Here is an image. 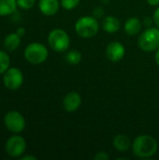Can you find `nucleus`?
Returning <instances> with one entry per match:
<instances>
[{"label": "nucleus", "mask_w": 159, "mask_h": 160, "mask_svg": "<svg viewBox=\"0 0 159 160\" xmlns=\"http://www.w3.org/2000/svg\"><path fill=\"white\" fill-rule=\"evenodd\" d=\"M157 141L150 135L138 136L132 144L134 155L141 158H149L153 157L157 153Z\"/></svg>", "instance_id": "1"}, {"label": "nucleus", "mask_w": 159, "mask_h": 160, "mask_svg": "<svg viewBox=\"0 0 159 160\" xmlns=\"http://www.w3.org/2000/svg\"><path fill=\"white\" fill-rule=\"evenodd\" d=\"M48 49L41 43L33 42L26 46L24 49V58L32 65H39L46 61L48 58Z\"/></svg>", "instance_id": "2"}, {"label": "nucleus", "mask_w": 159, "mask_h": 160, "mask_svg": "<svg viewBox=\"0 0 159 160\" xmlns=\"http://www.w3.org/2000/svg\"><path fill=\"white\" fill-rule=\"evenodd\" d=\"M99 29L98 22L96 18L90 16H84L80 18L75 24L76 33L82 38H93L95 37Z\"/></svg>", "instance_id": "3"}, {"label": "nucleus", "mask_w": 159, "mask_h": 160, "mask_svg": "<svg viewBox=\"0 0 159 160\" xmlns=\"http://www.w3.org/2000/svg\"><path fill=\"white\" fill-rule=\"evenodd\" d=\"M49 45L55 52H65L68 49L70 44V39L67 33L63 29H53L51 31L48 37Z\"/></svg>", "instance_id": "4"}, {"label": "nucleus", "mask_w": 159, "mask_h": 160, "mask_svg": "<svg viewBox=\"0 0 159 160\" xmlns=\"http://www.w3.org/2000/svg\"><path fill=\"white\" fill-rule=\"evenodd\" d=\"M139 46L145 52H153L159 48V29L150 27L139 38Z\"/></svg>", "instance_id": "5"}, {"label": "nucleus", "mask_w": 159, "mask_h": 160, "mask_svg": "<svg viewBox=\"0 0 159 160\" xmlns=\"http://www.w3.org/2000/svg\"><path fill=\"white\" fill-rule=\"evenodd\" d=\"M4 124L7 130L12 133H21L25 128V119L23 115L17 111L8 112L4 117Z\"/></svg>", "instance_id": "6"}, {"label": "nucleus", "mask_w": 159, "mask_h": 160, "mask_svg": "<svg viewBox=\"0 0 159 160\" xmlns=\"http://www.w3.org/2000/svg\"><path fill=\"white\" fill-rule=\"evenodd\" d=\"M23 82V74L18 68H9L3 74V83L9 90L19 89Z\"/></svg>", "instance_id": "7"}, {"label": "nucleus", "mask_w": 159, "mask_h": 160, "mask_svg": "<svg viewBox=\"0 0 159 160\" xmlns=\"http://www.w3.org/2000/svg\"><path fill=\"white\" fill-rule=\"evenodd\" d=\"M26 149V142L22 136H11L6 143V152L11 158H20Z\"/></svg>", "instance_id": "8"}, {"label": "nucleus", "mask_w": 159, "mask_h": 160, "mask_svg": "<svg viewBox=\"0 0 159 160\" xmlns=\"http://www.w3.org/2000/svg\"><path fill=\"white\" fill-rule=\"evenodd\" d=\"M125 47L122 43L118 41L111 42L107 49H106V55L108 59L112 62H119L121 59H123L125 55Z\"/></svg>", "instance_id": "9"}, {"label": "nucleus", "mask_w": 159, "mask_h": 160, "mask_svg": "<svg viewBox=\"0 0 159 160\" xmlns=\"http://www.w3.org/2000/svg\"><path fill=\"white\" fill-rule=\"evenodd\" d=\"M81 103H82V98L77 92H70L67 94L63 100V105L65 110L69 112L77 111Z\"/></svg>", "instance_id": "10"}, {"label": "nucleus", "mask_w": 159, "mask_h": 160, "mask_svg": "<svg viewBox=\"0 0 159 160\" xmlns=\"http://www.w3.org/2000/svg\"><path fill=\"white\" fill-rule=\"evenodd\" d=\"M38 8L41 13L46 16L54 15L59 9V1L58 0H39Z\"/></svg>", "instance_id": "11"}, {"label": "nucleus", "mask_w": 159, "mask_h": 160, "mask_svg": "<svg viewBox=\"0 0 159 160\" xmlns=\"http://www.w3.org/2000/svg\"><path fill=\"white\" fill-rule=\"evenodd\" d=\"M102 27L108 33H115L120 29V22L114 16H107L103 20Z\"/></svg>", "instance_id": "12"}, {"label": "nucleus", "mask_w": 159, "mask_h": 160, "mask_svg": "<svg viewBox=\"0 0 159 160\" xmlns=\"http://www.w3.org/2000/svg\"><path fill=\"white\" fill-rule=\"evenodd\" d=\"M142 29V22L138 18L132 17L128 19L125 23V30L127 35L134 36L137 35Z\"/></svg>", "instance_id": "13"}, {"label": "nucleus", "mask_w": 159, "mask_h": 160, "mask_svg": "<svg viewBox=\"0 0 159 160\" xmlns=\"http://www.w3.org/2000/svg\"><path fill=\"white\" fill-rule=\"evenodd\" d=\"M130 141L127 135L119 134L113 139V146L120 152H126L130 147Z\"/></svg>", "instance_id": "14"}, {"label": "nucleus", "mask_w": 159, "mask_h": 160, "mask_svg": "<svg viewBox=\"0 0 159 160\" xmlns=\"http://www.w3.org/2000/svg\"><path fill=\"white\" fill-rule=\"evenodd\" d=\"M17 0H0V16H7L15 12Z\"/></svg>", "instance_id": "15"}, {"label": "nucleus", "mask_w": 159, "mask_h": 160, "mask_svg": "<svg viewBox=\"0 0 159 160\" xmlns=\"http://www.w3.org/2000/svg\"><path fill=\"white\" fill-rule=\"evenodd\" d=\"M21 44V37L17 33L8 34L4 39V45L8 51H15Z\"/></svg>", "instance_id": "16"}, {"label": "nucleus", "mask_w": 159, "mask_h": 160, "mask_svg": "<svg viewBox=\"0 0 159 160\" xmlns=\"http://www.w3.org/2000/svg\"><path fill=\"white\" fill-rule=\"evenodd\" d=\"M10 66V58L8 56V54L0 50V75L4 74Z\"/></svg>", "instance_id": "17"}, {"label": "nucleus", "mask_w": 159, "mask_h": 160, "mask_svg": "<svg viewBox=\"0 0 159 160\" xmlns=\"http://www.w3.org/2000/svg\"><path fill=\"white\" fill-rule=\"evenodd\" d=\"M66 60L70 65H78L82 60V53L78 51H69L66 55Z\"/></svg>", "instance_id": "18"}, {"label": "nucleus", "mask_w": 159, "mask_h": 160, "mask_svg": "<svg viewBox=\"0 0 159 160\" xmlns=\"http://www.w3.org/2000/svg\"><path fill=\"white\" fill-rule=\"evenodd\" d=\"M36 0H17V5L22 9H30L34 7Z\"/></svg>", "instance_id": "19"}, {"label": "nucleus", "mask_w": 159, "mask_h": 160, "mask_svg": "<svg viewBox=\"0 0 159 160\" xmlns=\"http://www.w3.org/2000/svg\"><path fill=\"white\" fill-rule=\"evenodd\" d=\"M80 3V0H61V4L65 9L70 10L75 8Z\"/></svg>", "instance_id": "20"}, {"label": "nucleus", "mask_w": 159, "mask_h": 160, "mask_svg": "<svg viewBox=\"0 0 159 160\" xmlns=\"http://www.w3.org/2000/svg\"><path fill=\"white\" fill-rule=\"evenodd\" d=\"M95 159L96 160H109L110 159V157L108 156L107 153L105 152H98L96 154L95 156Z\"/></svg>", "instance_id": "21"}, {"label": "nucleus", "mask_w": 159, "mask_h": 160, "mask_svg": "<svg viewBox=\"0 0 159 160\" xmlns=\"http://www.w3.org/2000/svg\"><path fill=\"white\" fill-rule=\"evenodd\" d=\"M154 22H155V23L159 27V8L155 11V14H154Z\"/></svg>", "instance_id": "22"}, {"label": "nucleus", "mask_w": 159, "mask_h": 160, "mask_svg": "<svg viewBox=\"0 0 159 160\" xmlns=\"http://www.w3.org/2000/svg\"><path fill=\"white\" fill-rule=\"evenodd\" d=\"M16 33L22 38V37L24 36V34H25V28H23V27H19V28H17Z\"/></svg>", "instance_id": "23"}, {"label": "nucleus", "mask_w": 159, "mask_h": 160, "mask_svg": "<svg viewBox=\"0 0 159 160\" xmlns=\"http://www.w3.org/2000/svg\"><path fill=\"white\" fill-rule=\"evenodd\" d=\"M20 158L22 160H36L37 158L34 156H23V157H20Z\"/></svg>", "instance_id": "24"}, {"label": "nucleus", "mask_w": 159, "mask_h": 160, "mask_svg": "<svg viewBox=\"0 0 159 160\" xmlns=\"http://www.w3.org/2000/svg\"><path fill=\"white\" fill-rule=\"evenodd\" d=\"M144 24H145V26H151L152 25V20L149 17H146L144 20Z\"/></svg>", "instance_id": "25"}, {"label": "nucleus", "mask_w": 159, "mask_h": 160, "mask_svg": "<svg viewBox=\"0 0 159 160\" xmlns=\"http://www.w3.org/2000/svg\"><path fill=\"white\" fill-rule=\"evenodd\" d=\"M147 2L151 6H157L159 4V0H147Z\"/></svg>", "instance_id": "26"}, {"label": "nucleus", "mask_w": 159, "mask_h": 160, "mask_svg": "<svg viewBox=\"0 0 159 160\" xmlns=\"http://www.w3.org/2000/svg\"><path fill=\"white\" fill-rule=\"evenodd\" d=\"M156 62H157V64L159 66V48L158 50L157 51V53H156Z\"/></svg>", "instance_id": "27"}]
</instances>
